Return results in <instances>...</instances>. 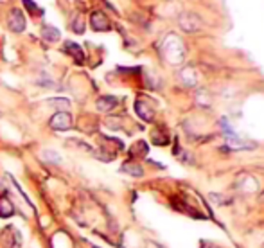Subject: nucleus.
Here are the masks:
<instances>
[{
    "instance_id": "9d476101",
    "label": "nucleus",
    "mask_w": 264,
    "mask_h": 248,
    "mask_svg": "<svg viewBox=\"0 0 264 248\" xmlns=\"http://www.w3.org/2000/svg\"><path fill=\"white\" fill-rule=\"evenodd\" d=\"M239 187L244 191V193H255V191L259 189V183H257V180L253 176L244 174V176H241V180H239Z\"/></svg>"
},
{
    "instance_id": "423d86ee",
    "label": "nucleus",
    "mask_w": 264,
    "mask_h": 248,
    "mask_svg": "<svg viewBox=\"0 0 264 248\" xmlns=\"http://www.w3.org/2000/svg\"><path fill=\"white\" fill-rule=\"evenodd\" d=\"M135 112L139 113V117H141L142 120H146V122H151L153 117H155V110L142 99H139L135 103Z\"/></svg>"
},
{
    "instance_id": "412c9836",
    "label": "nucleus",
    "mask_w": 264,
    "mask_h": 248,
    "mask_svg": "<svg viewBox=\"0 0 264 248\" xmlns=\"http://www.w3.org/2000/svg\"><path fill=\"white\" fill-rule=\"evenodd\" d=\"M260 200H262V202H264V195H262V196H260Z\"/></svg>"
},
{
    "instance_id": "6ab92c4d",
    "label": "nucleus",
    "mask_w": 264,
    "mask_h": 248,
    "mask_svg": "<svg viewBox=\"0 0 264 248\" xmlns=\"http://www.w3.org/2000/svg\"><path fill=\"white\" fill-rule=\"evenodd\" d=\"M50 104H54V106H63L65 110L69 108V101L67 99H52L50 101Z\"/></svg>"
},
{
    "instance_id": "dca6fc26",
    "label": "nucleus",
    "mask_w": 264,
    "mask_h": 248,
    "mask_svg": "<svg viewBox=\"0 0 264 248\" xmlns=\"http://www.w3.org/2000/svg\"><path fill=\"white\" fill-rule=\"evenodd\" d=\"M41 157L45 158L47 162H52V164H59V162H61V157H59L56 151H50V149H45V151L41 153Z\"/></svg>"
},
{
    "instance_id": "6e6552de",
    "label": "nucleus",
    "mask_w": 264,
    "mask_h": 248,
    "mask_svg": "<svg viewBox=\"0 0 264 248\" xmlns=\"http://www.w3.org/2000/svg\"><path fill=\"white\" fill-rule=\"evenodd\" d=\"M63 50H65L67 54H71L72 58L76 59V63H79V65L85 61V54H83L81 47H79L78 43H74V41H67L65 47H63Z\"/></svg>"
},
{
    "instance_id": "f3484780",
    "label": "nucleus",
    "mask_w": 264,
    "mask_h": 248,
    "mask_svg": "<svg viewBox=\"0 0 264 248\" xmlns=\"http://www.w3.org/2000/svg\"><path fill=\"white\" fill-rule=\"evenodd\" d=\"M24 6L29 9V11H33V15H41V9L38 8L36 4H34L33 0H24Z\"/></svg>"
},
{
    "instance_id": "4be33fe9",
    "label": "nucleus",
    "mask_w": 264,
    "mask_h": 248,
    "mask_svg": "<svg viewBox=\"0 0 264 248\" xmlns=\"http://www.w3.org/2000/svg\"><path fill=\"white\" fill-rule=\"evenodd\" d=\"M94 248H95V246H94Z\"/></svg>"
},
{
    "instance_id": "20e7f679",
    "label": "nucleus",
    "mask_w": 264,
    "mask_h": 248,
    "mask_svg": "<svg viewBox=\"0 0 264 248\" xmlns=\"http://www.w3.org/2000/svg\"><path fill=\"white\" fill-rule=\"evenodd\" d=\"M90 25L94 31H110V20L104 13L94 11L90 17Z\"/></svg>"
},
{
    "instance_id": "aec40b11",
    "label": "nucleus",
    "mask_w": 264,
    "mask_h": 248,
    "mask_svg": "<svg viewBox=\"0 0 264 248\" xmlns=\"http://www.w3.org/2000/svg\"><path fill=\"white\" fill-rule=\"evenodd\" d=\"M0 193H4V182H2V178H0Z\"/></svg>"
},
{
    "instance_id": "f03ea898",
    "label": "nucleus",
    "mask_w": 264,
    "mask_h": 248,
    "mask_svg": "<svg viewBox=\"0 0 264 248\" xmlns=\"http://www.w3.org/2000/svg\"><path fill=\"white\" fill-rule=\"evenodd\" d=\"M49 126L56 132H67L72 128V115L69 112H56L49 120Z\"/></svg>"
},
{
    "instance_id": "1a4fd4ad",
    "label": "nucleus",
    "mask_w": 264,
    "mask_h": 248,
    "mask_svg": "<svg viewBox=\"0 0 264 248\" xmlns=\"http://www.w3.org/2000/svg\"><path fill=\"white\" fill-rule=\"evenodd\" d=\"M180 79H182V83H183V85H187V87H196V83H198L196 71H194V69H190V67L182 69V72H180Z\"/></svg>"
},
{
    "instance_id": "2eb2a0df",
    "label": "nucleus",
    "mask_w": 264,
    "mask_h": 248,
    "mask_svg": "<svg viewBox=\"0 0 264 248\" xmlns=\"http://www.w3.org/2000/svg\"><path fill=\"white\" fill-rule=\"evenodd\" d=\"M151 137H153V142L157 146H164V144H167V141H169L167 133H162L160 135V130H155V132L151 133Z\"/></svg>"
},
{
    "instance_id": "ddd939ff",
    "label": "nucleus",
    "mask_w": 264,
    "mask_h": 248,
    "mask_svg": "<svg viewBox=\"0 0 264 248\" xmlns=\"http://www.w3.org/2000/svg\"><path fill=\"white\" fill-rule=\"evenodd\" d=\"M41 34H43V38H45V41H50V43H54V41L59 40V31L56 29V27H52V25H43V29H41Z\"/></svg>"
},
{
    "instance_id": "a211bd4d",
    "label": "nucleus",
    "mask_w": 264,
    "mask_h": 248,
    "mask_svg": "<svg viewBox=\"0 0 264 248\" xmlns=\"http://www.w3.org/2000/svg\"><path fill=\"white\" fill-rule=\"evenodd\" d=\"M72 29H74L76 33H79V34H81L83 31H85V27H83V20H81V18H78V20H76V24H72Z\"/></svg>"
},
{
    "instance_id": "f8f14e48",
    "label": "nucleus",
    "mask_w": 264,
    "mask_h": 248,
    "mask_svg": "<svg viewBox=\"0 0 264 248\" xmlns=\"http://www.w3.org/2000/svg\"><path fill=\"white\" fill-rule=\"evenodd\" d=\"M120 171H122V173H126V174H131V176H142V174H144L142 165L135 164V162H126V164H122Z\"/></svg>"
},
{
    "instance_id": "0eeeda50",
    "label": "nucleus",
    "mask_w": 264,
    "mask_h": 248,
    "mask_svg": "<svg viewBox=\"0 0 264 248\" xmlns=\"http://www.w3.org/2000/svg\"><path fill=\"white\" fill-rule=\"evenodd\" d=\"M117 97H113V95H103V97H99L97 99V103H95V106H97V110H101V112H112L113 108L117 106Z\"/></svg>"
},
{
    "instance_id": "f257e3e1",
    "label": "nucleus",
    "mask_w": 264,
    "mask_h": 248,
    "mask_svg": "<svg viewBox=\"0 0 264 248\" xmlns=\"http://www.w3.org/2000/svg\"><path fill=\"white\" fill-rule=\"evenodd\" d=\"M162 52H164V58L167 59L173 65L182 63L185 58V49H183L182 40L176 36V34H167L162 43Z\"/></svg>"
},
{
    "instance_id": "4468645a",
    "label": "nucleus",
    "mask_w": 264,
    "mask_h": 248,
    "mask_svg": "<svg viewBox=\"0 0 264 248\" xmlns=\"http://www.w3.org/2000/svg\"><path fill=\"white\" fill-rule=\"evenodd\" d=\"M148 155V144H146L144 141L141 142H137L135 146H133L131 149H129V157H146Z\"/></svg>"
},
{
    "instance_id": "39448f33",
    "label": "nucleus",
    "mask_w": 264,
    "mask_h": 248,
    "mask_svg": "<svg viewBox=\"0 0 264 248\" xmlns=\"http://www.w3.org/2000/svg\"><path fill=\"white\" fill-rule=\"evenodd\" d=\"M180 25H182L183 31H187V33H194V31L200 29L202 22H200V18L196 17V15H192V13H185V15L180 18Z\"/></svg>"
},
{
    "instance_id": "7ed1b4c3",
    "label": "nucleus",
    "mask_w": 264,
    "mask_h": 248,
    "mask_svg": "<svg viewBox=\"0 0 264 248\" xmlns=\"http://www.w3.org/2000/svg\"><path fill=\"white\" fill-rule=\"evenodd\" d=\"M8 25L13 33H22L25 29V18L20 9H13L8 17Z\"/></svg>"
},
{
    "instance_id": "9b49d317",
    "label": "nucleus",
    "mask_w": 264,
    "mask_h": 248,
    "mask_svg": "<svg viewBox=\"0 0 264 248\" xmlns=\"http://www.w3.org/2000/svg\"><path fill=\"white\" fill-rule=\"evenodd\" d=\"M13 214H15L13 203L4 195H0V218H11Z\"/></svg>"
}]
</instances>
